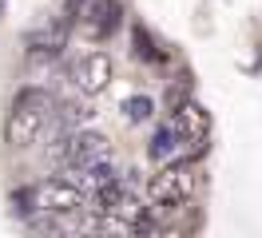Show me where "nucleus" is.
<instances>
[{
	"label": "nucleus",
	"mask_w": 262,
	"mask_h": 238,
	"mask_svg": "<svg viewBox=\"0 0 262 238\" xmlns=\"http://www.w3.org/2000/svg\"><path fill=\"white\" fill-rule=\"evenodd\" d=\"M131 44H135V56H139V60H147V63H167V52L155 44V36H151L143 24H135V28H131Z\"/></svg>",
	"instance_id": "8"
},
{
	"label": "nucleus",
	"mask_w": 262,
	"mask_h": 238,
	"mask_svg": "<svg viewBox=\"0 0 262 238\" xmlns=\"http://www.w3.org/2000/svg\"><path fill=\"white\" fill-rule=\"evenodd\" d=\"M12 203H28L24 210H36V214H80L88 194H83L72 179H44L36 187L20 190Z\"/></svg>",
	"instance_id": "2"
},
{
	"label": "nucleus",
	"mask_w": 262,
	"mask_h": 238,
	"mask_svg": "<svg viewBox=\"0 0 262 238\" xmlns=\"http://www.w3.org/2000/svg\"><path fill=\"white\" fill-rule=\"evenodd\" d=\"M92 115H96V111L88 107V103H64V107H60V127H64V131H76V127L88 123Z\"/></svg>",
	"instance_id": "9"
},
{
	"label": "nucleus",
	"mask_w": 262,
	"mask_h": 238,
	"mask_svg": "<svg viewBox=\"0 0 262 238\" xmlns=\"http://www.w3.org/2000/svg\"><path fill=\"white\" fill-rule=\"evenodd\" d=\"M112 79H115V63H112L107 52H88V56H80V63L72 68V83H76L83 95L107 92Z\"/></svg>",
	"instance_id": "5"
},
{
	"label": "nucleus",
	"mask_w": 262,
	"mask_h": 238,
	"mask_svg": "<svg viewBox=\"0 0 262 238\" xmlns=\"http://www.w3.org/2000/svg\"><path fill=\"white\" fill-rule=\"evenodd\" d=\"M68 28H72V20L68 16H60L52 28H40V32H28V60L32 63H48V60H56L60 52H64V44H68Z\"/></svg>",
	"instance_id": "7"
},
{
	"label": "nucleus",
	"mask_w": 262,
	"mask_h": 238,
	"mask_svg": "<svg viewBox=\"0 0 262 238\" xmlns=\"http://www.w3.org/2000/svg\"><path fill=\"white\" fill-rule=\"evenodd\" d=\"M52 115H56V99H52L44 88H24V92L12 99V111H8V119H4V143H8L12 151H28V147L44 135V127H48Z\"/></svg>",
	"instance_id": "1"
},
{
	"label": "nucleus",
	"mask_w": 262,
	"mask_h": 238,
	"mask_svg": "<svg viewBox=\"0 0 262 238\" xmlns=\"http://www.w3.org/2000/svg\"><path fill=\"white\" fill-rule=\"evenodd\" d=\"M195 190H199L195 163H163V171L147 183V203H151V210H163V206L191 203Z\"/></svg>",
	"instance_id": "3"
},
{
	"label": "nucleus",
	"mask_w": 262,
	"mask_h": 238,
	"mask_svg": "<svg viewBox=\"0 0 262 238\" xmlns=\"http://www.w3.org/2000/svg\"><path fill=\"white\" fill-rule=\"evenodd\" d=\"M80 24L92 40H107L123 24V4L119 0H88L83 12H80Z\"/></svg>",
	"instance_id": "6"
},
{
	"label": "nucleus",
	"mask_w": 262,
	"mask_h": 238,
	"mask_svg": "<svg viewBox=\"0 0 262 238\" xmlns=\"http://www.w3.org/2000/svg\"><path fill=\"white\" fill-rule=\"evenodd\" d=\"M56 159H60V167H68V171H83L96 159H107V139L99 131H68L60 151H56Z\"/></svg>",
	"instance_id": "4"
},
{
	"label": "nucleus",
	"mask_w": 262,
	"mask_h": 238,
	"mask_svg": "<svg viewBox=\"0 0 262 238\" xmlns=\"http://www.w3.org/2000/svg\"><path fill=\"white\" fill-rule=\"evenodd\" d=\"M123 115H127L131 123H143V119H151V115H155V103H151L147 95H131L127 103H123Z\"/></svg>",
	"instance_id": "10"
}]
</instances>
